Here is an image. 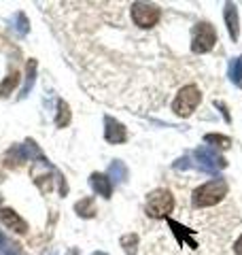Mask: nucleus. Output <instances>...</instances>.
<instances>
[{"label": "nucleus", "instance_id": "obj_1", "mask_svg": "<svg viewBox=\"0 0 242 255\" xmlns=\"http://www.w3.org/2000/svg\"><path fill=\"white\" fill-rule=\"evenodd\" d=\"M225 196H228V183L217 177L193 191L191 202L196 209H206V206H215L217 202H221Z\"/></svg>", "mask_w": 242, "mask_h": 255}, {"label": "nucleus", "instance_id": "obj_2", "mask_svg": "<svg viewBox=\"0 0 242 255\" xmlns=\"http://www.w3.org/2000/svg\"><path fill=\"white\" fill-rule=\"evenodd\" d=\"M174 209V196L168 189H153L147 196V211L149 217L153 219H168V215Z\"/></svg>", "mask_w": 242, "mask_h": 255}, {"label": "nucleus", "instance_id": "obj_3", "mask_svg": "<svg viewBox=\"0 0 242 255\" xmlns=\"http://www.w3.org/2000/svg\"><path fill=\"white\" fill-rule=\"evenodd\" d=\"M200 100H202V94L196 85H185L183 90L176 94V98L172 102V111L179 117H189L193 111L198 109L200 105Z\"/></svg>", "mask_w": 242, "mask_h": 255}, {"label": "nucleus", "instance_id": "obj_4", "mask_svg": "<svg viewBox=\"0 0 242 255\" xmlns=\"http://www.w3.org/2000/svg\"><path fill=\"white\" fill-rule=\"evenodd\" d=\"M130 13H132V21L138 28H153L161 17L159 6L151 2H134Z\"/></svg>", "mask_w": 242, "mask_h": 255}, {"label": "nucleus", "instance_id": "obj_5", "mask_svg": "<svg viewBox=\"0 0 242 255\" xmlns=\"http://www.w3.org/2000/svg\"><path fill=\"white\" fill-rule=\"evenodd\" d=\"M217 43V32L208 21H202L193 30V41H191V51L193 53H208Z\"/></svg>", "mask_w": 242, "mask_h": 255}, {"label": "nucleus", "instance_id": "obj_6", "mask_svg": "<svg viewBox=\"0 0 242 255\" xmlns=\"http://www.w3.org/2000/svg\"><path fill=\"white\" fill-rule=\"evenodd\" d=\"M193 155H196L200 168L206 170V172H217V170H223L225 166H228V159H225L223 155H219L217 151L208 149V147L196 149V153H193Z\"/></svg>", "mask_w": 242, "mask_h": 255}, {"label": "nucleus", "instance_id": "obj_7", "mask_svg": "<svg viewBox=\"0 0 242 255\" xmlns=\"http://www.w3.org/2000/svg\"><path fill=\"white\" fill-rule=\"evenodd\" d=\"M104 138H107L111 145H121V142H125V138H127L125 126L107 115L104 117Z\"/></svg>", "mask_w": 242, "mask_h": 255}, {"label": "nucleus", "instance_id": "obj_8", "mask_svg": "<svg viewBox=\"0 0 242 255\" xmlns=\"http://www.w3.org/2000/svg\"><path fill=\"white\" fill-rule=\"evenodd\" d=\"M0 223H2L6 230H13V232H17V234L28 232V223L23 221L13 209H0Z\"/></svg>", "mask_w": 242, "mask_h": 255}, {"label": "nucleus", "instance_id": "obj_9", "mask_svg": "<svg viewBox=\"0 0 242 255\" xmlns=\"http://www.w3.org/2000/svg\"><path fill=\"white\" fill-rule=\"evenodd\" d=\"M223 17H225V26H228V32H230V38L232 41H238V36H240V19H238L236 4H232V2L225 4Z\"/></svg>", "mask_w": 242, "mask_h": 255}, {"label": "nucleus", "instance_id": "obj_10", "mask_svg": "<svg viewBox=\"0 0 242 255\" xmlns=\"http://www.w3.org/2000/svg\"><path fill=\"white\" fill-rule=\"evenodd\" d=\"M168 226H170L172 234L176 236V241H179L181 245L185 243L187 247H191V249H198V243L193 241V234H196V230L185 228V226H181V223H176V221H174V219H170V217H168Z\"/></svg>", "mask_w": 242, "mask_h": 255}, {"label": "nucleus", "instance_id": "obj_11", "mask_svg": "<svg viewBox=\"0 0 242 255\" xmlns=\"http://www.w3.org/2000/svg\"><path fill=\"white\" fill-rule=\"evenodd\" d=\"M90 185H92V189L96 191V194L102 196V198H111V194H113V183L109 179V174L94 172L90 177Z\"/></svg>", "mask_w": 242, "mask_h": 255}, {"label": "nucleus", "instance_id": "obj_12", "mask_svg": "<svg viewBox=\"0 0 242 255\" xmlns=\"http://www.w3.org/2000/svg\"><path fill=\"white\" fill-rule=\"evenodd\" d=\"M36 60H28V64H26V85L21 87V94H19V98H26V96L30 94V90H32V85H34V81H36Z\"/></svg>", "mask_w": 242, "mask_h": 255}, {"label": "nucleus", "instance_id": "obj_13", "mask_svg": "<svg viewBox=\"0 0 242 255\" xmlns=\"http://www.w3.org/2000/svg\"><path fill=\"white\" fill-rule=\"evenodd\" d=\"M109 179H111V183H123L127 179V168L121 159H115V162L109 166Z\"/></svg>", "mask_w": 242, "mask_h": 255}, {"label": "nucleus", "instance_id": "obj_14", "mask_svg": "<svg viewBox=\"0 0 242 255\" xmlns=\"http://www.w3.org/2000/svg\"><path fill=\"white\" fill-rule=\"evenodd\" d=\"M75 213L79 215V217L83 219H90L96 215V206H94V198H83V200H79L75 204Z\"/></svg>", "mask_w": 242, "mask_h": 255}, {"label": "nucleus", "instance_id": "obj_15", "mask_svg": "<svg viewBox=\"0 0 242 255\" xmlns=\"http://www.w3.org/2000/svg\"><path fill=\"white\" fill-rule=\"evenodd\" d=\"M70 107L64 100H58V115H55V126L58 128H66L70 124Z\"/></svg>", "mask_w": 242, "mask_h": 255}, {"label": "nucleus", "instance_id": "obj_16", "mask_svg": "<svg viewBox=\"0 0 242 255\" xmlns=\"http://www.w3.org/2000/svg\"><path fill=\"white\" fill-rule=\"evenodd\" d=\"M121 247H123L125 255H136V253H138V236H136V234L121 236Z\"/></svg>", "mask_w": 242, "mask_h": 255}, {"label": "nucleus", "instance_id": "obj_17", "mask_svg": "<svg viewBox=\"0 0 242 255\" xmlns=\"http://www.w3.org/2000/svg\"><path fill=\"white\" fill-rule=\"evenodd\" d=\"M230 79L234 85H242V55L230 64Z\"/></svg>", "mask_w": 242, "mask_h": 255}, {"label": "nucleus", "instance_id": "obj_18", "mask_svg": "<svg viewBox=\"0 0 242 255\" xmlns=\"http://www.w3.org/2000/svg\"><path fill=\"white\" fill-rule=\"evenodd\" d=\"M13 26H15V32H17V34H21V36L30 32V21H28V17H26V15H23L21 11L13 15Z\"/></svg>", "mask_w": 242, "mask_h": 255}, {"label": "nucleus", "instance_id": "obj_19", "mask_svg": "<svg viewBox=\"0 0 242 255\" xmlns=\"http://www.w3.org/2000/svg\"><path fill=\"white\" fill-rule=\"evenodd\" d=\"M204 140L208 142V145H217L221 149H230V145H232V140L228 136H223V134H206Z\"/></svg>", "mask_w": 242, "mask_h": 255}, {"label": "nucleus", "instance_id": "obj_20", "mask_svg": "<svg viewBox=\"0 0 242 255\" xmlns=\"http://www.w3.org/2000/svg\"><path fill=\"white\" fill-rule=\"evenodd\" d=\"M17 79H19V75L15 73V75H11V77H9V81H2V83H0V96L9 94V92L13 90V87L17 85Z\"/></svg>", "mask_w": 242, "mask_h": 255}, {"label": "nucleus", "instance_id": "obj_21", "mask_svg": "<svg viewBox=\"0 0 242 255\" xmlns=\"http://www.w3.org/2000/svg\"><path fill=\"white\" fill-rule=\"evenodd\" d=\"M189 166H191V159L189 157H181V159H176V162H174V168L176 170H187Z\"/></svg>", "mask_w": 242, "mask_h": 255}, {"label": "nucleus", "instance_id": "obj_22", "mask_svg": "<svg viewBox=\"0 0 242 255\" xmlns=\"http://www.w3.org/2000/svg\"><path fill=\"white\" fill-rule=\"evenodd\" d=\"M215 107L221 111V113H223V117H225V122L230 124V122H232V117H230V111H228V107H225L223 102H219V100H215Z\"/></svg>", "mask_w": 242, "mask_h": 255}, {"label": "nucleus", "instance_id": "obj_23", "mask_svg": "<svg viewBox=\"0 0 242 255\" xmlns=\"http://www.w3.org/2000/svg\"><path fill=\"white\" fill-rule=\"evenodd\" d=\"M234 251H236V255H242V236L236 241V245H234Z\"/></svg>", "mask_w": 242, "mask_h": 255}, {"label": "nucleus", "instance_id": "obj_24", "mask_svg": "<svg viewBox=\"0 0 242 255\" xmlns=\"http://www.w3.org/2000/svg\"><path fill=\"white\" fill-rule=\"evenodd\" d=\"M4 245H6V241H4V236L0 234V249H4Z\"/></svg>", "mask_w": 242, "mask_h": 255}, {"label": "nucleus", "instance_id": "obj_25", "mask_svg": "<svg viewBox=\"0 0 242 255\" xmlns=\"http://www.w3.org/2000/svg\"><path fill=\"white\" fill-rule=\"evenodd\" d=\"M68 255H79V251H77V249H70V251H68Z\"/></svg>", "mask_w": 242, "mask_h": 255}, {"label": "nucleus", "instance_id": "obj_26", "mask_svg": "<svg viewBox=\"0 0 242 255\" xmlns=\"http://www.w3.org/2000/svg\"><path fill=\"white\" fill-rule=\"evenodd\" d=\"M94 255H107V253H100V251H98V253H94Z\"/></svg>", "mask_w": 242, "mask_h": 255}]
</instances>
